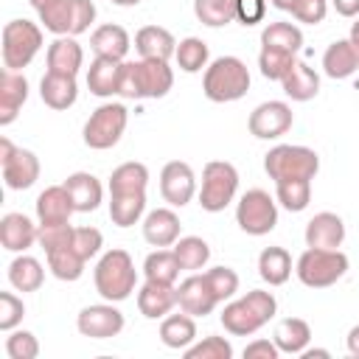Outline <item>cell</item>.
<instances>
[{
  "mask_svg": "<svg viewBox=\"0 0 359 359\" xmlns=\"http://www.w3.org/2000/svg\"><path fill=\"white\" fill-rule=\"evenodd\" d=\"M278 311V303L272 297V292L264 289H252L244 297L233 300L224 306L222 311V325L224 331H230L233 337H250L255 334L261 325H266Z\"/></svg>",
  "mask_w": 359,
  "mask_h": 359,
  "instance_id": "obj_1",
  "label": "cell"
},
{
  "mask_svg": "<svg viewBox=\"0 0 359 359\" xmlns=\"http://www.w3.org/2000/svg\"><path fill=\"white\" fill-rule=\"evenodd\" d=\"M174 87V73L163 59L123 62L121 93L123 98H163Z\"/></svg>",
  "mask_w": 359,
  "mask_h": 359,
  "instance_id": "obj_2",
  "label": "cell"
},
{
  "mask_svg": "<svg viewBox=\"0 0 359 359\" xmlns=\"http://www.w3.org/2000/svg\"><path fill=\"white\" fill-rule=\"evenodd\" d=\"M247 90H250V70L238 56H219L205 67L202 93L210 101L216 104L238 101L247 95Z\"/></svg>",
  "mask_w": 359,
  "mask_h": 359,
  "instance_id": "obj_3",
  "label": "cell"
},
{
  "mask_svg": "<svg viewBox=\"0 0 359 359\" xmlns=\"http://www.w3.org/2000/svg\"><path fill=\"white\" fill-rule=\"evenodd\" d=\"M93 278H95V292L104 300L121 303L135 292V283H137L135 261H132V255L126 250H109L95 264Z\"/></svg>",
  "mask_w": 359,
  "mask_h": 359,
  "instance_id": "obj_4",
  "label": "cell"
},
{
  "mask_svg": "<svg viewBox=\"0 0 359 359\" xmlns=\"http://www.w3.org/2000/svg\"><path fill=\"white\" fill-rule=\"evenodd\" d=\"M264 171L269 174V180L280 182V180H314V174L320 171V157L314 149L309 146H292V143H280L275 149H269L264 154Z\"/></svg>",
  "mask_w": 359,
  "mask_h": 359,
  "instance_id": "obj_5",
  "label": "cell"
},
{
  "mask_svg": "<svg viewBox=\"0 0 359 359\" xmlns=\"http://www.w3.org/2000/svg\"><path fill=\"white\" fill-rule=\"evenodd\" d=\"M297 278L303 286L309 289H325L334 286L345 272H348V255L339 250H320V247H309L294 266Z\"/></svg>",
  "mask_w": 359,
  "mask_h": 359,
  "instance_id": "obj_6",
  "label": "cell"
},
{
  "mask_svg": "<svg viewBox=\"0 0 359 359\" xmlns=\"http://www.w3.org/2000/svg\"><path fill=\"white\" fill-rule=\"evenodd\" d=\"M42 48V31L31 20H11L3 25V67L22 70Z\"/></svg>",
  "mask_w": 359,
  "mask_h": 359,
  "instance_id": "obj_7",
  "label": "cell"
},
{
  "mask_svg": "<svg viewBox=\"0 0 359 359\" xmlns=\"http://www.w3.org/2000/svg\"><path fill=\"white\" fill-rule=\"evenodd\" d=\"M238 191V171L233 163L210 160L202 168V188H199V205L208 213L224 210Z\"/></svg>",
  "mask_w": 359,
  "mask_h": 359,
  "instance_id": "obj_8",
  "label": "cell"
},
{
  "mask_svg": "<svg viewBox=\"0 0 359 359\" xmlns=\"http://www.w3.org/2000/svg\"><path fill=\"white\" fill-rule=\"evenodd\" d=\"M236 222L247 236H266L278 224V205L264 188H250L238 199Z\"/></svg>",
  "mask_w": 359,
  "mask_h": 359,
  "instance_id": "obj_9",
  "label": "cell"
},
{
  "mask_svg": "<svg viewBox=\"0 0 359 359\" xmlns=\"http://www.w3.org/2000/svg\"><path fill=\"white\" fill-rule=\"evenodd\" d=\"M126 121H129V112L123 104H112V101L101 104L84 123V143L90 149H98V151L112 149L121 140Z\"/></svg>",
  "mask_w": 359,
  "mask_h": 359,
  "instance_id": "obj_10",
  "label": "cell"
},
{
  "mask_svg": "<svg viewBox=\"0 0 359 359\" xmlns=\"http://www.w3.org/2000/svg\"><path fill=\"white\" fill-rule=\"evenodd\" d=\"M247 126L258 140H275L292 129V107L286 101H264L250 112Z\"/></svg>",
  "mask_w": 359,
  "mask_h": 359,
  "instance_id": "obj_11",
  "label": "cell"
},
{
  "mask_svg": "<svg viewBox=\"0 0 359 359\" xmlns=\"http://www.w3.org/2000/svg\"><path fill=\"white\" fill-rule=\"evenodd\" d=\"M76 328L81 337H90V339H109L123 331V314L109 300L98 306H84L76 317Z\"/></svg>",
  "mask_w": 359,
  "mask_h": 359,
  "instance_id": "obj_12",
  "label": "cell"
},
{
  "mask_svg": "<svg viewBox=\"0 0 359 359\" xmlns=\"http://www.w3.org/2000/svg\"><path fill=\"white\" fill-rule=\"evenodd\" d=\"M160 194L171 208H182L196 194V177L194 168L182 160H171L160 171Z\"/></svg>",
  "mask_w": 359,
  "mask_h": 359,
  "instance_id": "obj_13",
  "label": "cell"
},
{
  "mask_svg": "<svg viewBox=\"0 0 359 359\" xmlns=\"http://www.w3.org/2000/svg\"><path fill=\"white\" fill-rule=\"evenodd\" d=\"M216 294L210 292L205 275H191L177 286V306L191 317H205L216 309Z\"/></svg>",
  "mask_w": 359,
  "mask_h": 359,
  "instance_id": "obj_14",
  "label": "cell"
},
{
  "mask_svg": "<svg viewBox=\"0 0 359 359\" xmlns=\"http://www.w3.org/2000/svg\"><path fill=\"white\" fill-rule=\"evenodd\" d=\"M121 76H123V62L109 59V56H95L87 70V87L98 98H109L121 93Z\"/></svg>",
  "mask_w": 359,
  "mask_h": 359,
  "instance_id": "obj_15",
  "label": "cell"
},
{
  "mask_svg": "<svg viewBox=\"0 0 359 359\" xmlns=\"http://www.w3.org/2000/svg\"><path fill=\"white\" fill-rule=\"evenodd\" d=\"M342 241H345V222L337 213L323 210L314 219H309V224H306V247L339 250Z\"/></svg>",
  "mask_w": 359,
  "mask_h": 359,
  "instance_id": "obj_16",
  "label": "cell"
},
{
  "mask_svg": "<svg viewBox=\"0 0 359 359\" xmlns=\"http://www.w3.org/2000/svg\"><path fill=\"white\" fill-rule=\"evenodd\" d=\"M177 306V286L174 283H157L146 280L137 292V309L146 320H160Z\"/></svg>",
  "mask_w": 359,
  "mask_h": 359,
  "instance_id": "obj_17",
  "label": "cell"
},
{
  "mask_svg": "<svg viewBox=\"0 0 359 359\" xmlns=\"http://www.w3.org/2000/svg\"><path fill=\"white\" fill-rule=\"evenodd\" d=\"M25 98H28L25 76L20 70H8L6 67L0 73V126H8L17 118L20 107L25 104Z\"/></svg>",
  "mask_w": 359,
  "mask_h": 359,
  "instance_id": "obj_18",
  "label": "cell"
},
{
  "mask_svg": "<svg viewBox=\"0 0 359 359\" xmlns=\"http://www.w3.org/2000/svg\"><path fill=\"white\" fill-rule=\"evenodd\" d=\"M73 213H76V208H73V199H70L65 185H48L36 196V219H39V224L70 222Z\"/></svg>",
  "mask_w": 359,
  "mask_h": 359,
  "instance_id": "obj_19",
  "label": "cell"
},
{
  "mask_svg": "<svg viewBox=\"0 0 359 359\" xmlns=\"http://www.w3.org/2000/svg\"><path fill=\"white\" fill-rule=\"evenodd\" d=\"M39 236V227L25 213H6L0 219V244L8 252H25Z\"/></svg>",
  "mask_w": 359,
  "mask_h": 359,
  "instance_id": "obj_20",
  "label": "cell"
},
{
  "mask_svg": "<svg viewBox=\"0 0 359 359\" xmlns=\"http://www.w3.org/2000/svg\"><path fill=\"white\" fill-rule=\"evenodd\" d=\"M180 216L171 208H157L143 219V238L151 247H174L180 238Z\"/></svg>",
  "mask_w": 359,
  "mask_h": 359,
  "instance_id": "obj_21",
  "label": "cell"
},
{
  "mask_svg": "<svg viewBox=\"0 0 359 359\" xmlns=\"http://www.w3.org/2000/svg\"><path fill=\"white\" fill-rule=\"evenodd\" d=\"M135 50L140 53V59H163L168 62L177 50V39L168 28L160 25H143L135 34Z\"/></svg>",
  "mask_w": 359,
  "mask_h": 359,
  "instance_id": "obj_22",
  "label": "cell"
},
{
  "mask_svg": "<svg viewBox=\"0 0 359 359\" xmlns=\"http://www.w3.org/2000/svg\"><path fill=\"white\" fill-rule=\"evenodd\" d=\"M323 70L331 79H348L359 70V45L351 39H337L323 53Z\"/></svg>",
  "mask_w": 359,
  "mask_h": 359,
  "instance_id": "obj_23",
  "label": "cell"
},
{
  "mask_svg": "<svg viewBox=\"0 0 359 359\" xmlns=\"http://www.w3.org/2000/svg\"><path fill=\"white\" fill-rule=\"evenodd\" d=\"M65 188L73 199V208L76 213H90L101 205V196H104V188L98 182V177H93L90 171H76L65 180Z\"/></svg>",
  "mask_w": 359,
  "mask_h": 359,
  "instance_id": "obj_24",
  "label": "cell"
},
{
  "mask_svg": "<svg viewBox=\"0 0 359 359\" xmlns=\"http://www.w3.org/2000/svg\"><path fill=\"white\" fill-rule=\"evenodd\" d=\"M39 95L50 109H67L76 104L79 98V87H76V76H65V73H45L39 81Z\"/></svg>",
  "mask_w": 359,
  "mask_h": 359,
  "instance_id": "obj_25",
  "label": "cell"
},
{
  "mask_svg": "<svg viewBox=\"0 0 359 359\" xmlns=\"http://www.w3.org/2000/svg\"><path fill=\"white\" fill-rule=\"evenodd\" d=\"M3 168V180L11 191H25L39 180V160L34 151L28 149H17V154L0 165Z\"/></svg>",
  "mask_w": 359,
  "mask_h": 359,
  "instance_id": "obj_26",
  "label": "cell"
},
{
  "mask_svg": "<svg viewBox=\"0 0 359 359\" xmlns=\"http://www.w3.org/2000/svg\"><path fill=\"white\" fill-rule=\"evenodd\" d=\"M84 62V50L76 42V36H56L48 48V70L50 73H65V76H76L79 67Z\"/></svg>",
  "mask_w": 359,
  "mask_h": 359,
  "instance_id": "obj_27",
  "label": "cell"
},
{
  "mask_svg": "<svg viewBox=\"0 0 359 359\" xmlns=\"http://www.w3.org/2000/svg\"><path fill=\"white\" fill-rule=\"evenodd\" d=\"M129 45H132V42H129L126 28H121V25H115V22L98 25V28L93 31V36H90V48L95 50V56H109V59H121V62H123Z\"/></svg>",
  "mask_w": 359,
  "mask_h": 359,
  "instance_id": "obj_28",
  "label": "cell"
},
{
  "mask_svg": "<svg viewBox=\"0 0 359 359\" xmlns=\"http://www.w3.org/2000/svg\"><path fill=\"white\" fill-rule=\"evenodd\" d=\"M160 339L165 348H174V351H185L188 345H194L196 339V323L191 314H168L163 317L160 323Z\"/></svg>",
  "mask_w": 359,
  "mask_h": 359,
  "instance_id": "obj_29",
  "label": "cell"
},
{
  "mask_svg": "<svg viewBox=\"0 0 359 359\" xmlns=\"http://www.w3.org/2000/svg\"><path fill=\"white\" fill-rule=\"evenodd\" d=\"M149 168L143 163H121L109 177V196L121 194H146Z\"/></svg>",
  "mask_w": 359,
  "mask_h": 359,
  "instance_id": "obj_30",
  "label": "cell"
},
{
  "mask_svg": "<svg viewBox=\"0 0 359 359\" xmlns=\"http://www.w3.org/2000/svg\"><path fill=\"white\" fill-rule=\"evenodd\" d=\"M258 275L269 286H283L292 275V255L283 247H264L258 255Z\"/></svg>",
  "mask_w": 359,
  "mask_h": 359,
  "instance_id": "obj_31",
  "label": "cell"
},
{
  "mask_svg": "<svg viewBox=\"0 0 359 359\" xmlns=\"http://www.w3.org/2000/svg\"><path fill=\"white\" fill-rule=\"evenodd\" d=\"M280 84H283V93H286L292 101H311V98L320 93V76H317L314 67H309L306 62H297Z\"/></svg>",
  "mask_w": 359,
  "mask_h": 359,
  "instance_id": "obj_32",
  "label": "cell"
},
{
  "mask_svg": "<svg viewBox=\"0 0 359 359\" xmlns=\"http://www.w3.org/2000/svg\"><path fill=\"white\" fill-rule=\"evenodd\" d=\"M311 339V328L300 317H286L275 328V345L280 353H303Z\"/></svg>",
  "mask_w": 359,
  "mask_h": 359,
  "instance_id": "obj_33",
  "label": "cell"
},
{
  "mask_svg": "<svg viewBox=\"0 0 359 359\" xmlns=\"http://www.w3.org/2000/svg\"><path fill=\"white\" fill-rule=\"evenodd\" d=\"M8 280L17 292H36L45 280V269L36 258L31 255H17L11 264H8Z\"/></svg>",
  "mask_w": 359,
  "mask_h": 359,
  "instance_id": "obj_34",
  "label": "cell"
},
{
  "mask_svg": "<svg viewBox=\"0 0 359 359\" xmlns=\"http://www.w3.org/2000/svg\"><path fill=\"white\" fill-rule=\"evenodd\" d=\"M261 45L275 48V50H286V53H297L303 48V31L292 22H269L261 31Z\"/></svg>",
  "mask_w": 359,
  "mask_h": 359,
  "instance_id": "obj_35",
  "label": "cell"
},
{
  "mask_svg": "<svg viewBox=\"0 0 359 359\" xmlns=\"http://www.w3.org/2000/svg\"><path fill=\"white\" fill-rule=\"evenodd\" d=\"M180 261L174 255V250H154L146 255L143 261V275L146 280H157V283H177L180 278Z\"/></svg>",
  "mask_w": 359,
  "mask_h": 359,
  "instance_id": "obj_36",
  "label": "cell"
},
{
  "mask_svg": "<svg viewBox=\"0 0 359 359\" xmlns=\"http://www.w3.org/2000/svg\"><path fill=\"white\" fill-rule=\"evenodd\" d=\"M275 196L278 202L292 210V213H300L309 208L311 202V180H303V177H294V180H280L275 182Z\"/></svg>",
  "mask_w": 359,
  "mask_h": 359,
  "instance_id": "obj_37",
  "label": "cell"
},
{
  "mask_svg": "<svg viewBox=\"0 0 359 359\" xmlns=\"http://www.w3.org/2000/svg\"><path fill=\"white\" fill-rule=\"evenodd\" d=\"M174 255H177V261H180L182 269L196 272V269H202V266L208 264L210 247H208V241L199 238V236H180V238L174 241Z\"/></svg>",
  "mask_w": 359,
  "mask_h": 359,
  "instance_id": "obj_38",
  "label": "cell"
},
{
  "mask_svg": "<svg viewBox=\"0 0 359 359\" xmlns=\"http://www.w3.org/2000/svg\"><path fill=\"white\" fill-rule=\"evenodd\" d=\"M146 210V194H121L109 196V219L118 227H132Z\"/></svg>",
  "mask_w": 359,
  "mask_h": 359,
  "instance_id": "obj_39",
  "label": "cell"
},
{
  "mask_svg": "<svg viewBox=\"0 0 359 359\" xmlns=\"http://www.w3.org/2000/svg\"><path fill=\"white\" fill-rule=\"evenodd\" d=\"M36 14H39L45 31H50L56 36H67L73 28V3L70 0H50Z\"/></svg>",
  "mask_w": 359,
  "mask_h": 359,
  "instance_id": "obj_40",
  "label": "cell"
},
{
  "mask_svg": "<svg viewBox=\"0 0 359 359\" xmlns=\"http://www.w3.org/2000/svg\"><path fill=\"white\" fill-rule=\"evenodd\" d=\"M194 14L208 28H222L236 20L233 0H194Z\"/></svg>",
  "mask_w": 359,
  "mask_h": 359,
  "instance_id": "obj_41",
  "label": "cell"
},
{
  "mask_svg": "<svg viewBox=\"0 0 359 359\" xmlns=\"http://www.w3.org/2000/svg\"><path fill=\"white\" fill-rule=\"evenodd\" d=\"M174 59L180 65V70L185 73H199L208 65V45L199 36H185L182 42H177Z\"/></svg>",
  "mask_w": 359,
  "mask_h": 359,
  "instance_id": "obj_42",
  "label": "cell"
},
{
  "mask_svg": "<svg viewBox=\"0 0 359 359\" xmlns=\"http://www.w3.org/2000/svg\"><path fill=\"white\" fill-rule=\"evenodd\" d=\"M84 264H87V261H84L73 247L48 252V266H50V272H53L59 280H79L81 272H84Z\"/></svg>",
  "mask_w": 359,
  "mask_h": 359,
  "instance_id": "obj_43",
  "label": "cell"
},
{
  "mask_svg": "<svg viewBox=\"0 0 359 359\" xmlns=\"http://www.w3.org/2000/svg\"><path fill=\"white\" fill-rule=\"evenodd\" d=\"M294 65H297L294 53H286V50L261 48V53H258V67H261V76H264V79H275V81H283Z\"/></svg>",
  "mask_w": 359,
  "mask_h": 359,
  "instance_id": "obj_44",
  "label": "cell"
},
{
  "mask_svg": "<svg viewBox=\"0 0 359 359\" xmlns=\"http://www.w3.org/2000/svg\"><path fill=\"white\" fill-rule=\"evenodd\" d=\"M73 233H76V227H73L70 222H59V224H39V236H36V241H39V247H42V250H45V255H48V252H53V250L73 247Z\"/></svg>",
  "mask_w": 359,
  "mask_h": 359,
  "instance_id": "obj_45",
  "label": "cell"
},
{
  "mask_svg": "<svg viewBox=\"0 0 359 359\" xmlns=\"http://www.w3.org/2000/svg\"><path fill=\"white\" fill-rule=\"evenodd\" d=\"M202 275H205V280H208V286H210V292L216 294L219 303L230 300L238 292V275L230 266H213V269H208Z\"/></svg>",
  "mask_w": 359,
  "mask_h": 359,
  "instance_id": "obj_46",
  "label": "cell"
},
{
  "mask_svg": "<svg viewBox=\"0 0 359 359\" xmlns=\"http://www.w3.org/2000/svg\"><path fill=\"white\" fill-rule=\"evenodd\" d=\"M233 356V345L224 337H205L196 345L185 348V359H230Z\"/></svg>",
  "mask_w": 359,
  "mask_h": 359,
  "instance_id": "obj_47",
  "label": "cell"
},
{
  "mask_svg": "<svg viewBox=\"0 0 359 359\" xmlns=\"http://www.w3.org/2000/svg\"><path fill=\"white\" fill-rule=\"evenodd\" d=\"M6 353L11 359H36L39 356V342L31 331H11L6 339Z\"/></svg>",
  "mask_w": 359,
  "mask_h": 359,
  "instance_id": "obj_48",
  "label": "cell"
},
{
  "mask_svg": "<svg viewBox=\"0 0 359 359\" xmlns=\"http://www.w3.org/2000/svg\"><path fill=\"white\" fill-rule=\"evenodd\" d=\"M101 247H104L101 230H95V227H76V233H73V250H76L84 261H90L93 255H98Z\"/></svg>",
  "mask_w": 359,
  "mask_h": 359,
  "instance_id": "obj_49",
  "label": "cell"
},
{
  "mask_svg": "<svg viewBox=\"0 0 359 359\" xmlns=\"http://www.w3.org/2000/svg\"><path fill=\"white\" fill-rule=\"evenodd\" d=\"M25 306L11 292H0V331H14L22 323Z\"/></svg>",
  "mask_w": 359,
  "mask_h": 359,
  "instance_id": "obj_50",
  "label": "cell"
},
{
  "mask_svg": "<svg viewBox=\"0 0 359 359\" xmlns=\"http://www.w3.org/2000/svg\"><path fill=\"white\" fill-rule=\"evenodd\" d=\"M325 14H328V0H294V6H292V17L306 25L323 22Z\"/></svg>",
  "mask_w": 359,
  "mask_h": 359,
  "instance_id": "obj_51",
  "label": "cell"
},
{
  "mask_svg": "<svg viewBox=\"0 0 359 359\" xmlns=\"http://www.w3.org/2000/svg\"><path fill=\"white\" fill-rule=\"evenodd\" d=\"M73 3V28H70V36H79L84 34L93 20H95V3L93 0H70Z\"/></svg>",
  "mask_w": 359,
  "mask_h": 359,
  "instance_id": "obj_52",
  "label": "cell"
},
{
  "mask_svg": "<svg viewBox=\"0 0 359 359\" xmlns=\"http://www.w3.org/2000/svg\"><path fill=\"white\" fill-rule=\"evenodd\" d=\"M236 6V20L244 25H255L266 14V0H233Z\"/></svg>",
  "mask_w": 359,
  "mask_h": 359,
  "instance_id": "obj_53",
  "label": "cell"
},
{
  "mask_svg": "<svg viewBox=\"0 0 359 359\" xmlns=\"http://www.w3.org/2000/svg\"><path fill=\"white\" fill-rule=\"evenodd\" d=\"M278 345H275V339L269 342V339H255V342H250L247 348H244V359H278Z\"/></svg>",
  "mask_w": 359,
  "mask_h": 359,
  "instance_id": "obj_54",
  "label": "cell"
},
{
  "mask_svg": "<svg viewBox=\"0 0 359 359\" xmlns=\"http://www.w3.org/2000/svg\"><path fill=\"white\" fill-rule=\"evenodd\" d=\"M337 14L342 17H359V0H331Z\"/></svg>",
  "mask_w": 359,
  "mask_h": 359,
  "instance_id": "obj_55",
  "label": "cell"
},
{
  "mask_svg": "<svg viewBox=\"0 0 359 359\" xmlns=\"http://www.w3.org/2000/svg\"><path fill=\"white\" fill-rule=\"evenodd\" d=\"M14 154H17V146H14L8 137H0V165H3V163H8Z\"/></svg>",
  "mask_w": 359,
  "mask_h": 359,
  "instance_id": "obj_56",
  "label": "cell"
},
{
  "mask_svg": "<svg viewBox=\"0 0 359 359\" xmlns=\"http://www.w3.org/2000/svg\"><path fill=\"white\" fill-rule=\"evenodd\" d=\"M348 351H351V356H359V325H353L348 331Z\"/></svg>",
  "mask_w": 359,
  "mask_h": 359,
  "instance_id": "obj_57",
  "label": "cell"
},
{
  "mask_svg": "<svg viewBox=\"0 0 359 359\" xmlns=\"http://www.w3.org/2000/svg\"><path fill=\"white\" fill-rule=\"evenodd\" d=\"M300 356H303V359H314V356H323V359H328L331 353H328L325 348H306V351H303Z\"/></svg>",
  "mask_w": 359,
  "mask_h": 359,
  "instance_id": "obj_58",
  "label": "cell"
},
{
  "mask_svg": "<svg viewBox=\"0 0 359 359\" xmlns=\"http://www.w3.org/2000/svg\"><path fill=\"white\" fill-rule=\"evenodd\" d=\"M272 6H275V8H280V11H292L294 0H272Z\"/></svg>",
  "mask_w": 359,
  "mask_h": 359,
  "instance_id": "obj_59",
  "label": "cell"
},
{
  "mask_svg": "<svg viewBox=\"0 0 359 359\" xmlns=\"http://www.w3.org/2000/svg\"><path fill=\"white\" fill-rule=\"evenodd\" d=\"M353 45H359V17H356V22L351 25V36H348Z\"/></svg>",
  "mask_w": 359,
  "mask_h": 359,
  "instance_id": "obj_60",
  "label": "cell"
},
{
  "mask_svg": "<svg viewBox=\"0 0 359 359\" xmlns=\"http://www.w3.org/2000/svg\"><path fill=\"white\" fill-rule=\"evenodd\" d=\"M109 3H115V6H137L140 0H109Z\"/></svg>",
  "mask_w": 359,
  "mask_h": 359,
  "instance_id": "obj_61",
  "label": "cell"
},
{
  "mask_svg": "<svg viewBox=\"0 0 359 359\" xmlns=\"http://www.w3.org/2000/svg\"><path fill=\"white\" fill-rule=\"evenodd\" d=\"M28 3H31V6H34V8H36V11H39V8H42V6H45V3H50V0H28Z\"/></svg>",
  "mask_w": 359,
  "mask_h": 359,
  "instance_id": "obj_62",
  "label": "cell"
}]
</instances>
